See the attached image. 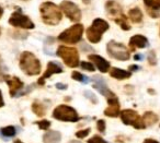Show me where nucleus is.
<instances>
[{"label": "nucleus", "instance_id": "nucleus-25", "mask_svg": "<svg viewBox=\"0 0 160 143\" xmlns=\"http://www.w3.org/2000/svg\"><path fill=\"white\" fill-rule=\"evenodd\" d=\"M36 125L38 126L41 130H47L49 127H51V121L46 120V119H43V120H40V121H36Z\"/></svg>", "mask_w": 160, "mask_h": 143}, {"label": "nucleus", "instance_id": "nucleus-32", "mask_svg": "<svg viewBox=\"0 0 160 143\" xmlns=\"http://www.w3.org/2000/svg\"><path fill=\"white\" fill-rule=\"evenodd\" d=\"M86 96L87 97H89V98H91L92 99V103H98V99H97V97H93L91 95V92H89V91H88V92H86Z\"/></svg>", "mask_w": 160, "mask_h": 143}, {"label": "nucleus", "instance_id": "nucleus-12", "mask_svg": "<svg viewBox=\"0 0 160 143\" xmlns=\"http://www.w3.org/2000/svg\"><path fill=\"white\" fill-rule=\"evenodd\" d=\"M62 67H60L59 64H56V62H52V61L48 62L46 71H45L44 74H43L42 77L38 79V85H44L45 80L48 79L52 74H55V73H62Z\"/></svg>", "mask_w": 160, "mask_h": 143}, {"label": "nucleus", "instance_id": "nucleus-41", "mask_svg": "<svg viewBox=\"0 0 160 143\" xmlns=\"http://www.w3.org/2000/svg\"><path fill=\"white\" fill-rule=\"evenodd\" d=\"M70 143H80V142H76V141H72V142H70Z\"/></svg>", "mask_w": 160, "mask_h": 143}, {"label": "nucleus", "instance_id": "nucleus-16", "mask_svg": "<svg viewBox=\"0 0 160 143\" xmlns=\"http://www.w3.org/2000/svg\"><path fill=\"white\" fill-rule=\"evenodd\" d=\"M93 88H96L99 93H101L102 95H104L107 98H112V97H115V94H114V93L112 92L109 88H108L107 84H105V82L103 81L102 79H100V78H97L96 83L93 84Z\"/></svg>", "mask_w": 160, "mask_h": 143}, {"label": "nucleus", "instance_id": "nucleus-38", "mask_svg": "<svg viewBox=\"0 0 160 143\" xmlns=\"http://www.w3.org/2000/svg\"><path fill=\"white\" fill-rule=\"evenodd\" d=\"M142 57H144V56L140 55V54H138V55H135V56H134V59H135V60H142Z\"/></svg>", "mask_w": 160, "mask_h": 143}, {"label": "nucleus", "instance_id": "nucleus-15", "mask_svg": "<svg viewBox=\"0 0 160 143\" xmlns=\"http://www.w3.org/2000/svg\"><path fill=\"white\" fill-rule=\"evenodd\" d=\"M89 59L91 61H93L94 66L99 69V71L102 73H105L109 71L110 69V62L107 61L104 58H102L101 56L99 55H90L89 56Z\"/></svg>", "mask_w": 160, "mask_h": 143}, {"label": "nucleus", "instance_id": "nucleus-1", "mask_svg": "<svg viewBox=\"0 0 160 143\" xmlns=\"http://www.w3.org/2000/svg\"><path fill=\"white\" fill-rule=\"evenodd\" d=\"M42 20L47 25H57L62 21V13L60 7L53 2H44L40 7Z\"/></svg>", "mask_w": 160, "mask_h": 143}, {"label": "nucleus", "instance_id": "nucleus-3", "mask_svg": "<svg viewBox=\"0 0 160 143\" xmlns=\"http://www.w3.org/2000/svg\"><path fill=\"white\" fill-rule=\"evenodd\" d=\"M109 23L102 19H96L92 22V25L87 29V40L92 44H97L101 41L103 33L109 30Z\"/></svg>", "mask_w": 160, "mask_h": 143}, {"label": "nucleus", "instance_id": "nucleus-13", "mask_svg": "<svg viewBox=\"0 0 160 143\" xmlns=\"http://www.w3.org/2000/svg\"><path fill=\"white\" fill-rule=\"evenodd\" d=\"M108 103H109V107L104 110V115L108 117H118L121 114L118 97L115 96L112 98H108Z\"/></svg>", "mask_w": 160, "mask_h": 143}, {"label": "nucleus", "instance_id": "nucleus-7", "mask_svg": "<svg viewBox=\"0 0 160 143\" xmlns=\"http://www.w3.org/2000/svg\"><path fill=\"white\" fill-rule=\"evenodd\" d=\"M107 50L112 58L116 60H121V61H126L131 57V54H129L128 49L126 48V46H124L121 43L115 42V41H111L108 43Z\"/></svg>", "mask_w": 160, "mask_h": 143}, {"label": "nucleus", "instance_id": "nucleus-39", "mask_svg": "<svg viewBox=\"0 0 160 143\" xmlns=\"http://www.w3.org/2000/svg\"><path fill=\"white\" fill-rule=\"evenodd\" d=\"M2 14H3V9L1 7H0V19H1V17H2Z\"/></svg>", "mask_w": 160, "mask_h": 143}, {"label": "nucleus", "instance_id": "nucleus-8", "mask_svg": "<svg viewBox=\"0 0 160 143\" xmlns=\"http://www.w3.org/2000/svg\"><path fill=\"white\" fill-rule=\"evenodd\" d=\"M123 123L127 126H133L135 129H145L146 125L144 123L142 117H140L135 110L124 109L120 114Z\"/></svg>", "mask_w": 160, "mask_h": 143}, {"label": "nucleus", "instance_id": "nucleus-14", "mask_svg": "<svg viewBox=\"0 0 160 143\" xmlns=\"http://www.w3.org/2000/svg\"><path fill=\"white\" fill-rule=\"evenodd\" d=\"M6 81H7L8 85H9V92L11 96H16L17 93L23 88V82L21 81L19 78L17 77H8L6 78Z\"/></svg>", "mask_w": 160, "mask_h": 143}, {"label": "nucleus", "instance_id": "nucleus-5", "mask_svg": "<svg viewBox=\"0 0 160 143\" xmlns=\"http://www.w3.org/2000/svg\"><path fill=\"white\" fill-rule=\"evenodd\" d=\"M57 56L62 58L65 64L69 68H76L79 64V54L73 47L59 46L57 48Z\"/></svg>", "mask_w": 160, "mask_h": 143}, {"label": "nucleus", "instance_id": "nucleus-28", "mask_svg": "<svg viewBox=\"0 0 160 143\" xmlns=\"http://www.w3.org/2000/svg\"><path fill=\"white\" fill-rule=\"evenodd\" d=\"M90 133V128H87V129H83V130H79V131L76 132V136L78 139H83Z\"/></svg>", "mask_w": 160, "mask_h": 143}, {"label": "nucleus", "instance_id": "nucleus-4", "mask_svg": "<svg viewBox=\"0 0 160 143\" xmlns=\"http://www.w3.org/2000/svg\"><path fill=\"white\" fill-rule=\"evenodd\" d=\"M83 34V26L82 24H77L72 25L69 29L65 30L62 33L59 34L58 36V40L62 43H66V44H77L78 42H80L81 37H82Z\"/></svg>", "mask_w": 160, "mask_h": 143}, {"label": "nucleus", "instance_id": "nucleus-17", "mask_svg": "<svg viewBox=\"0 0 160 143\" xmlns=\"http://www.w3.org/2000/svg\"><path fill=\"white\" fill-rule=\"evenodd\" d=\"M148 46V40L142 35H134L129 40V48L135 50V48H145Z\"/></svg>", "mask_w": 160, "mask_h": 143}, {"label": "nucleus", "instance_id": "nucleus-23", "mask_svg": "<svg viewBox=\"0 0 160 143\" xmlns=\"http://www.w3.org/2000/svg\"><path fill=\"white\" fill-rule=\"evenodd\" d=\"M17 133V130L13 126H8V127H3L0 129V136H6V138H12Z\"/></svg>", "mask_w": 160, "mask_h": 143}, {"label": "nucleus", "instance_id": "nucleus-36", "mask_svg": "<svg viewBox=\"0 0 160 143\" xmlns=\"http://www.w3.org/2000/svg\"><path fill=\"white\" fill-rule=\"evenodd\" d=\"M56 88H59V90H66L67 85H62V83H57V84H56Z\"/></svg>", "mask_w": 160, "mask_h": 143}, {"label": "nucleus", "instance_id": "nucleus-42", "mask_svg": "<svg viewBox=\"0 0 160 143\" xmlns=\"http://www.w3.org/2000/svg\"><path fill=\"white\" fill-rule=\"evenodd\" d=\"M24 1H25V0H24Z\"/></svg>", "mask_w": 160, "mask_h": 143}, {"label": "nucleus", "instance_id": "nucleus-24", "mask_svg": "<svg viewBox=\"0 0 160 143\" xmlns=\"http://www.w3.org/2000/svg\"><path fill=\"white\" fill-rule=\"evenodd\" d=\"M71 78H72L73 80H76V81H79V82H85V83L89 82L88 78H86L85 75H82L80 72H78V71H73L72 74H71Z\"/></svg>", "mask_w": 160, "mask_h": 143}, {"label": "nucleus", "instance_id": "nucleus-31", "mask_svg": "<svg viewBox=\"0 0 160 143\" xmlns=\"http://www.w3.org/2000/svg\"><path fill=\"white\" fill-rule=\"evenodd\" d=\"M5 70H6V68L2 64V62H1V59H0V81L7 78V75H5V73H3V71Z\"/></svg>", "mask_w": 160, "mask_h": 143}, {"label": "nucleus", "instance_id": "nucleus-22", "mask_svg": "<svg viewBox=\"0 0 160 143\" xmlns=\"http://www.w3.org/2000/svg\"><path fill=\"white\" fill-rule=\"evenodd\" d=\"M32 110H33L34 114L38 117H44L45 115H46V109H45V107L43 106L42 103H40V102H38V101L32 104Z\"/></svg>", "mask_w": 160, "mask_h": 143}, {"label": "nucleus", "instance_id": "nucleus-18", "mask_svg": "<svg viewBox=\"0 0 160 143\" xmlns=\"http://www.w3.org/2000/svg\"><path fill=\"white\" fill-rule=\"evenodd\" d=\"M62 140V134L58 131H48L43 136V142L44 143H59Z\"/></svg>", "mask_w": 160, "mask_h": 143}, {"label": "nucleus", "instance_id": "nucleus-34", "mask_svg": "<svg viewBox=\"0 0 160 143\" xmlns=\"http://www.w3.org/2000/svg\"><path fill=\"white\" fill-rule=\"evenodd\" d=\"M153 2V0H144V3L146 5V8H149L151 6V3Z\"/></svg>", "mask_w": 160, "mask_h": 143}, {"label": "nucleus", "instance_id": "nucleus-43", "mask_svg": "<svg viewBox=\"0 0 160 143\" xmlns=\"http://www.w3.org/2000/svg\"><path fill=\"white\" fill-rule=\"evenodd\" d=\"M0 34H1V33H0Z\"/></svg>", "mask_w": 160, "mask_h": 143}, {"label": "nucleus", "instance_id": "nucleus-11", "mask_svg": "<svg viewBox=\"0 0 160 143\" xmlns=\"http://www.w3.org/2000/svg\"><path fill=\"white\" fill-rule=\"evenodd\" d=\"M105 9H107L109 16L111 17L114 21L125 17L124 14H123L122 7H121L116 1H108L107 5H105Z\"/></svg>", "mask_w": 160, "mask_h": 143}, {"label": "nucleus", "instance_id": "nucleus-33", "mask_svg": "<svg viewBox=\"0 0 160 143\" xmlns=\"http://www.w3.org/2000/svg\"><path fill=\"white\" fill-rule=\"evenodd\" d=\"M139 70V67L136 66V64H132L129 66V72H133V71H138Z\"/></svg>", "mask_w": 160, "mask_h": 143}, {"label": "nucleus", "instance_id": "nucleus-40", "mask_svg": "<svg viewBox=\"0 0 160 143\" xmlns=\"http://www.w3.org/2000/svg\"><path fill=\"white\" fill-rule=\"evenodd\" d=\"M13 143H23V142H22V141H20V140H16Z\"/></svg>", "mask_w": 160, "mask_h": 143}, {"label": "nucleus", "instance_id": "nucleus-30", "mask_svg": "<svg viewBox=\"0 0 160 143\" xmlns=\"http://www.w3.org/2000/svg\"><path fill=\"white\" fill-rule=\"evenodd\" d=\"M97 128L100 132H104L105 131V121L103 119L97 121Z\"/></svg>", "mask_w": 160, "mask_h": 143}, {"label": "nucleus", "instance_id": "nucleus-6", "mask_svg": "<svg viewBox=\"0 0 160 143\" xmlns=\"http://www.w3.org/2000/svg\"><path fill=\"white\" fill-rule=\"evenodd\" d=\"M53 117L57 120L67 121V122H77L79 120V116L75 108L67 105L57 106L53 112Z\"/></svg>", "mask_w": 160, "mask_h": 143}, {"label": "nucleus", "instance_id": "nucleus-27", "mask_svg": "<svg viewBox=\"0 0 160 143\" xmlns=\"http://www.w3.org/2000/svg\"><path fill=\"white\" fill-rule=\"evenodd\" d=\"M87 143H108L103 138H101L100 136H93L92 138H90L87 141Z\"/></svg>", "mask_w": 160, "mask_h": 143}, {"label": "nucleus", "instance_id": "nucleus-37", "mask_svg": "<svg viewBox=\"0 0 160 143\" xmlns=\"http://www.w3.org/2000/svg\"><path fill=\"white\" fill-rule=\"evenodd\" d=\"M5 105V102H3V97H2V93L0 91V107H2Z\"/></svg>", "mask_w": 160, "mask_h": 143}, {"label": "nucleus", "instance_id": "nucleus-29", "mask_svg": "<svg viewBox=\"0 0 160 143\" xmlns=\"http://www.w3.org/2000/svg\"><path fill=\"white\" fill-rule=\"evenodd\" d=\"M148 61L151 66H156L157 64V58H156V53L153 50H150L148 54Z\"/></svg>", "mask_w": 160, "mask_h": 143}, {"label": "nucleus", "instance_id": "nucleus-2", "mask_svg": "<svg viewBox=\"0 0 160 143\" xmlns=\"http://www.w3.org/2000/svg\"><path fill=\"white\" fill-rule=\"evenodd\" d=\"M20 68L27 75H38L41 72V62L30 51H24L20 57Z\"/></svg>", "mask_w": 160, "mask_h": 143}, {"label": "nucleus", "instance_id": "nucleus-9", "mask_svg": "<svg viewBox=\"0 0 160 143\" xmlns=\"http://www.w3.org/2000/svg\"><path fill=\"white\" fill-rule=\"evenodd\" d=\"M60 9L64 11V13L66 14V17L71 20L72 22H79L81 20V11L78 8V6L76 3L65 0L60 3Z\"/></svg>", "mask_w": 160, "mask_h": 143}, {"label": "nucleus", "instance_id": "nucleus-21", "mask_svg": "<svg viewBox=\"0 0 160 143\" xmlns=\"http://www.w3.org/2000/svg\"><path fill=\"white\" fill-rule=\"evenodd\" d=\"M142 120H144V123L146 125V127H148V126H152L157 122L158 116L156 114H153L152 112H147L142 116Z\"/></svg>", "mask_w": 160, "mask_h": 143}, {"label": "nucleus", "instance_id": "nucleus-19", "mask_svg": "<svg viewBox=\"0 0 160 143\" xmlns=\"http://www.w3.org/2000/svg\"><path fill=\"white\" fill-rule=\"evenodd\" d=\"M110 74H111V77L114 78V79L125 80V79H128V78H131L132 72L122 70V69H118V68H113L111 70V72H110Z\"/></svg>", "mask_w": 160, "mask_h": 143}, {"label": "nucleus", "instance_id": "nucleus-35", "mask_svg": "<svg viewBox=\"0 0 160 143\" xmlns=\"http://www.w3.org/2000/svg\"><path fill=\"white\" fill-rule=\"evenodd\" d=\"M142 143H159L157 140H153V139H146Z\"/></svg>", "mask_w": 160, "mask_h": 143}, {"label": "nucleus", "instance_id": "nucleus-26", "mask_svg": "<svg viewBox=\"0 0 160 143\" xmlns=\"http://www.w3.org/2000/svg\"><path fill=\"white\" fill-rule=\"evenodd\" d=\"M80 67L83 69V70H87V71H90V72H93L96 70V67L93 66L92 64L90 62H87V61H82L80 64Z\"/></svg>", "mask_w": 160, "mask_h": 143}, {"label": "nucleus", "instance_id": "nucleus-10", "mask_svg": "<svg viewBox=\"0 0 160 143\" xmlns=\"http://www.w3.org/2000/svg\"><path fill=\"white\" fill-rule=\"evenodd\" d=\"M9 23L14 27H21V29L25 30L34 29V23L27 16L21 13L20 10L12 13V16L9 19Z\"/></svg>", "mask_w": 160, "mask_h": 143}, {"label": "nucleus", "instance_id": "nucleus-20", "mask_svg": "<svg viewBox=\"0 0 160 143\" xmlns=\"http://www.w3.org/2000/svg\"><path fill=\"white\" fill-rule=\"evenodd\" d=\"M128 17L134 23H139L142 20V12L139 8H133L128 11Z\"/></svg>", "mask_w": 160, "mask_h": 143}]
</instances>
